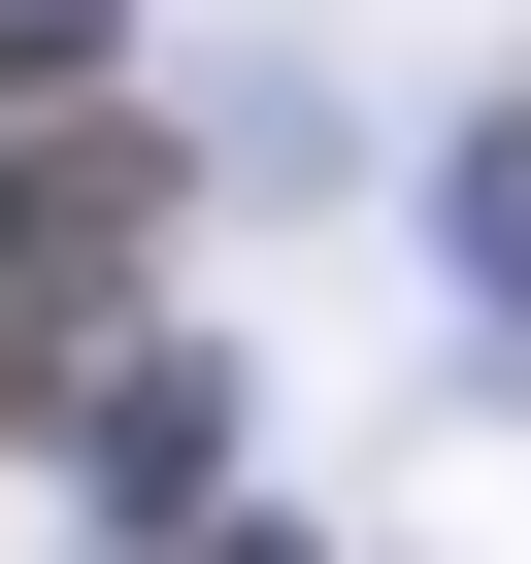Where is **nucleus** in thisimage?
Instances as JSON below:
<instances>
[{
	"label": "nucleus",
	"mask_w": 531,
	"mask_h": 564,
	"mask_svg": "<svg viewBox=\"0 0 531 564\" xmlns=\"http://www.w3.org/2000/svg\"><path fill=\"white\" fill-rule=\"evenodd\" d=\"M166 232H199V199H166V133H133V100H34V133H0V399H34V432H67V399H100V333L166 300Z\"/></svg>",
	"instance_id": "obj_1"
},
{
	"label": "nucleus",
	"mask_w": 531,
	"mask_h": 564,
	"mask_svg": "<svg viewBox=\"0 0 531 564\" xmlns=\"http://www.w3.org/2000/svg\"><path fill=\"white\" fill-rule=\"evenodd\" d=\"M67 34H100V0H0V100H67Z\"/></svg>",
	"instance_id": "obj_2"
},
{
	"label": "nucleus",
	"mask_w": 531,
	"mask_h": 564,
	"mask_svg": "<svg viewBox=\"0 0 531 564\" xmlns=\"http://www.w3.org/2000/svg\"><path fill=\"white\" fill-rule=\"evenodd\" d=\"M232 564H266V531H232Z\"/></svg>",
	"instance_id": "obj_3"
}]
</instances>
